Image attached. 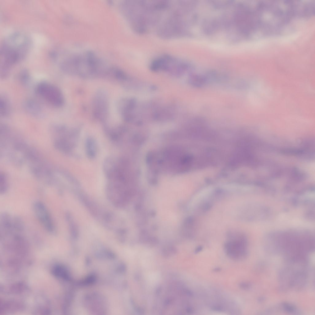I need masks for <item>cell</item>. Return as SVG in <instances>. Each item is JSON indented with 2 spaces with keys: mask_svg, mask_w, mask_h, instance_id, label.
I'll return each instance as SVG.
<instances>
[{
  "mask_svg": "<svg viewBox=\"0 0 315 315\" xmlns=\"http://www.w3.org/2000/svg\"><path fill=\"white\" fill-rule=\"evenodd\" d=\"M36 94L52 106L59 108L64 105L65 99L61 90L56 85L47 81L38 83L35 87Z\"/></svg>",
  "mask_w": 315,
  "mask_h": 315,
  "instance_id": "obj_2",
  "label": "cell"
},
{
  "mask_svg": "<svg viewBox=\"0 0 315 315\" xmlns=\"http://www.w3.org/2000/svg\"><path fill=\"white\" fill-rule=\"evenodd\" d=\"M202 249V248L201 246L198 247L196 250L195 252L196 253H198Z\"/></svg>",
  "mask_w": 315,
  "mask_h": 315,
  "instance_id": "obj_14",
  "label": "cell"
},
{
  "mask_svg": "<svg viewBox=\"0 0 315 315\" xmlns=\"http://www.w3.org/2000/svg\"><path fill=\"white\" fill-rule=\"evenodd\" d=\"M245 241L243 237L238 236L237 238L227 242L225 249L227 255L235 260H240L245 258L247 251Z\"/></svg>",
  "mask_w": 315,
  "mask_h": 315,
  "instance_id": "obj_3",
  "label": "cell"
},
{
  "mask_svg": "<svg viewBox=\"0 0 315 315\" xmlns=\"http://www.w3.org/2000/svg\"><path fill=\"white\" fill-rule=\"evenodd\" d=\"M33 206L35 214L42 226L48 232H54L55 228L53 220L44 204L38 201L34 203Z\"/></svg>",
  "mask_w": 315,
  "mask_h": 315,
  "instance_id": "obj_4",
  "label": "cell"
},
{
  "mask_svg": "<svg viewBox=\"0 0 315 315\" xmlns=\"http://www.w3.org/2000/svg\"><path fill=\"white\" fill-rule=\"evenodd\" d=\"M0 190L1 193H3L7 189V184L6 179L4 175H1L0 178Z\"/></svg>",
  "mask_w": 315,
  "mask_h": 315,
  "instance_id": "obj_11",
  "label": "cell"
},
{
  "mask_svg": "<svg viewBox=\"0 0 315 315\" xmlns=\"http://www.w3.org/2000/svg\"><path fill=\"white\" fill-rule=\"evenodd\" d=\"M16 79L18 83L25 87L29 86L31 83L32 77L29 71L26 69H22L17 73Z\"/></svg>",
  "mask_w": 315,
  "mask_h": 315,
  "instance_id": "obj_8",
  "label": "cell"
},
{
  "mask_svg": "<svg viewBox=\"0 0 315 315\" xmlns=\"http://www.w3.org/2000/svg\"><path fill=\"white\" fill-rule=\"evenodd\" d=\"M86 153L91 158L94 157L96 153V146L94 140L91 138H87L86 142Z\"/></svg>",
  "mask_w": 315,
  "mask_h": 315,
  "instance_id": "obj_9",
  "label": "cell"
},
{
  "mask_svg": "<svg viewBox=\"0 0 315 315\" xmlns=\"http://www.w3.org/2000/svg\"><path fill=\"white\" fill-rule=\"evenodd\" d=\"M94 108L96 115L98 118H104L107 113V106L106 98L104 96H100L96 99Z\"/></svg>",
  "mask_w": 315,
  "mask_h": 315,
  "instance_id": "obj_7",
  "label": "cell"
},
{
  "mask_svg": "<svg viewBox=\"0 0 315 315\" xmlns=\"http://www.w3.org/2000/svg\"><path fill=\"white\" fill-rule=\"evenodd\" d=\"M240 287L244 289H247L249 288L250 285L247 283H242L240 285Z\"/></svg>",
  "mask_w": 315,
  "mask_h": 315,
  "instance_id": "obj_13",
  "label": "cell"
},
{
  "mask_svg": "<svg viewBox=\"0 0 315 315\" xmlns=\"http://www.w3.org/2000/svg\"><path fill=\"white\" fill-rule=\"evenodd\" d=\"M54 273L57 276L60 277L67 280H69L70 276L66 269L63 267L57 266L54 268Z\"/></svg>",
  "mask_w": 315,
  "mask_h": 315,
  "instance_id": "obj_10",
  "label": "cell"
},
{
  "mask_svg": "<svg viewBox=\"0 0 315 315\" xmlns=\"http://www.w3.org/2000/svg\"><path fill=\"white\" fill-rule=\"evenodd\" d=\"M30 41L26 35L15 33L6 37L0 49V77L7 78L12 67L26 57L30 47Z\"/></svg>",
  "mask_w": 315,
  "mask_h": 315,
  "instance_id": "obj_1",
  "label": "cell"
},
{
  "mask_svg": "<svg viewBox=\"0 0 315 315\" xmlns=\"http://www.w3.org/2000/svg\"><path fill=\"white\" fill-rule=\"evenodd\" d=\"M282 306L284 310L288 312L293 313L295 311V307L289 303H284L282 304Z\"/></svg>",
  "mask_w": 315,
  "mask_h": 315,
  "instance_id": "obj_12",
  "label": "cell"
},
{
  "mask_svg": "<svg viewBox=\"0 0 315 315\" xmlns=\"http://www.w3.org/2000/svg\"><path fill=\"white\" fill-rule=\"evenodd\" d=\"M23 107L25 111L30 116L36 118L42 117L44 109L41 104L37 100L29 98L23 102Z\"/></svg>",
  "mask_w": 315,
  "mask_h": 315,
  "instance_id": "obj_5",
  "label": "cell"
},
{
  "mask_svg": "<svg viewBox=\"0 0 315 315\" xmlns=\"http://www.w3.org/2000/svg\"><path fill=\"white\" fill-rule=\"evenodd\" d=\"M12 112L11 104L9 98L3 94L0 96V116L6 118L9 116Z\"/></svg>",
  "mask_w": 315,
  "mask_h": 315,
  "instance_id": "obj_6",
  "label": "cell"
}]
</instances>
